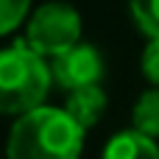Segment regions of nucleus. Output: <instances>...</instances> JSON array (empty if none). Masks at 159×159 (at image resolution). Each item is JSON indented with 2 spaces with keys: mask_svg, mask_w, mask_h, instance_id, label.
I'll return each instance as SVG.
<instances>
[{
  "mask_svg": "<svg viewBox=\"0 0 159 159\" xmlns=\"http://www.w3.org/2000/svg\"><path fill=\"white\" fill-rule=\"evenodd\" d=\"M84 148V129L64 112L53 106H39L17 117L6 159H78Z\"/></svg>",
  "mask_w": 159,
  "mask_h": 159,
  "instance_id": "1",
  "label": "nucleus"
},
{
  "mask_svg": "<svg viewBox=\"0 0 159 159\" xmlns=\"http://www.w3.org/2000/svg\"><path fill=\"white\" fill-rule=\"evenodd\" d=\"M50 64L25 39L0 50V115L36 112L50 92Z\"/></svg>",
  "mask_w": 159,
  "mask_h": 159,
  "instance_id": "2",
  "label": "nucleus"
},
{
  "mask_svg": "<svg viewBox=\"0 0 159 159\" xmlns=\"http://www.w3.org/2000/svg\"><path fill=\"white\" fill-rule=\"evenodd\" d=\"M25 42L31 50H36L42 59L50 56H61L70 48H75L81 42V17L73 6L67 3H42L31 20H28V31H25Z\"/></svg>",
  "mask_w": 159,
  "mask_h": 159,
  "instance_id": "3",
  "label": "nucleus"
},
{
  "mask_svg": "<svg viewBox=\"0 0 159 159\" xmlns=\"http://www.w3.org/2000/svg\"><path fill=\"white\" fill-rule=\"evenodd\" d=\"M50 75L67 92H75L84 87H98V81L103 75V59H101L98 48L78 42L75 48H70L67 53H61L50 61Z\"/></svg>",
  "mask_w": 159,
  "mask_h": 159,
  "instance_id": "4",
  "label": "nucleus"
},
{
  "mask_svg": "<svg viewBox=\"0 0 159 159\" xmlns=\"http://www.w3.org/2000/svg\"><path fill=\"white\" fill-rule=\"evenodd\" d=\"M64 112L81 126V129H92L103 112H106V95L101 87H84V89H75L67 95V106Z\"/></svg>",
  "mask_w": 159,
  "mask_h": 159,
  "instance_id": "5",
  "label": "nucleus"
},
{
  "mask_svg": "<svg viewBox=\"0 0 159 159\" xmlns=\"http://www.w3.org/2000/svg\"><path fill=\"white\" fill-rule=\"evenodd\" d=\"M103 159H159V148L151 137L131 129V131L115 134L106 143Z\"/></svg>",
  "mask_w": 159,
  "mask_h": 159,
  "instance_id": "6",
  "label": "nucleus"
},
{
  "mask_svg": "<svg viewBox=\"0 0 159 159\" xmlns=\"http://www.w3.org/2000/svg\"><path fill=\"white\" fill-rule=\"evenodd\" d=\"M134 131L157 140L159 137V87L140 95L134 106Z\"/></svg>",
  "mask_w": 159,
  "mask_h": 159,
  "instance_id": "7",
  "label": "nucleus"
},
{
  "mask_svg": "<svg viewBox=\"0 0 159 159\" xmlns=\"http://www.w3.org/2000/svg\"><path fill=\"white\" fill-rule=\"evenodd\" d=\"M129 6L140 31L151 39H159V0H129Z\"/></svg>",
  "mask_w": 159,
  "mask_h": 159,
  "instance_id": "8",
  "label": "nucleus"
},
{
  "mask_svg": "<svg viewBox=\"0 0 159 159\" xmlns=\"http://www.w3.org/2000/svg\"><path fill=\"white\" fill-rule=\"evenodd\" d=\"M31 0H0V36L11 34L25 17H28Z\"/></svg>",
  "mask_w": 159,
  "mask_h": 159,
  "instance_id": "9",
  "label": "nucleus"
},
{
  "mask_svg": "<svg viewBox=\"0 0 159 159\" xmlns=\"http://www.w3.org/2000/svg\"><path fill=\"white\" fill-rule=\"evenodd\" d=\"M143 75L159 87V39H151L143 50Z\"/></svg>",
  "mask_w": 159,
  "mask_h": 159,
  "instance_id": "10",
  "label": "nucleus"
}]
</instances>
